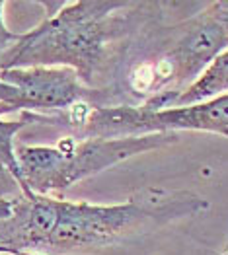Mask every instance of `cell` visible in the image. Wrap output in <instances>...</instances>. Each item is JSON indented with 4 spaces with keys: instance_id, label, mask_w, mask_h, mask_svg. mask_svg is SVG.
<instances>
[{
    "instance_id": "cell-1",
    "label": "cell",
    "mask_w": 228,
    "mask_h": 255,
    "mask_svg": "<svg viewBox=\"0 0 228 255\" xmlns=\"http://www.w3.org/2000/svg\"><path fill=\"white\" fill-rule=\"evenodd\" d=\"M207 201L186 191L143 189L121 205H92L47 195L18 197L0 216V252L64 255L92 252L168 222L197 216Z\"/></svg>"
},
{
    "instance_id": "cell-2",
    "label": "cell",
    "mask_w": 228,
    "mask_h": 255,
    "mask_svg": "<svg viewBox=\"0 0 228 255\" xmlns=\"http://www.w3.org/2000/svg\"><path fill=\"white\" fill-rule=\"evenodd\" d=\"M129 4L109 0L64 2L55 14L45 16L37 27L20 33V39L4 55L0 72L62 66L72 68L84 84H90L113 31V12Z\"/></svg>"
},
{
    "instance_id": "cell-3",
    "label": "cell",
    "mask_w": 228,
    "mask_h": 255,
    "mask_svg": "<svg viewBox=\"0 0 228 255\" xmlns=\"http://www.w3.org/2000/svg\"><path fill=\"white\" fill-rule=\"evenodd\" d=\"M178 142L176 132H154L121 138H62L55 146L16 148L23 179V197L64 191L90 175L113 168L148 150Z\"/></svg>"
},
{
    "instance_id": "cell-4",
    "label": "cell",
    "mask_w": 228,
    "mask_h": 255,
    "mask_svg": "<svg viewBox=\"0 0 228 255\" xmlns=\"http://www.w3.org/2000/svg\"><path fill=\"white\" fill-rule=\"evenodd\" d=\"M84 138H121L154 132L205 130L228 138V94L186 107H94L80 123Z\"/></svg>"
},
{
    "instance_id": "cell-5",
    "label": "cell",
    "mask_w": 228,
    "mask_h": 255,
    "mask_svg": "<svg viewBox=\"0 0 228 255\" xmlns=\"http://www.w3.org/2000/svg\"><path fill=\"white\" fill-rule=\"evenodd\" d=\"M228 49V2L209 4L207 10L187 21L182 35L164 53L154 68L146 88L158 96L176 94L180 86L191 84L215 57Z\"/></svg>"
},
{
    "instance_id": "cell-6",
    "label": "cell",
    "mask_w": 228,
    "mask_h": 255,
    "mask_svg": "<svg viewBox=\"0 0 228 255\" xmlns=\"http://www.w3.org/2000/svg\"><path fill=\"white\" fill-rule=\"evenodd\" d=\"M0 80L20 92V111H64L86 102L90 92L72 68L33 66L0 72Z\"/></svg>"
},
{
    "instance_id": "cell-7",
    "label": "cell",
    "mask_w": 228,
    "mask_h": 255,
    "mask_svg": "<svg viewBox=\"0 0 228 255\" xmlns=\"http://www.w3.org/2000/svg\"><path fill=\"white\" fill-rule=\"evenodd\" d=\"M228 94V49L215 57L205 66V70L176 94H158L148 98L145 107L148 109H166V107H186L215 100Z\"/></svg>"
},
{
    "instance_id": "cell-8",
    "label": "cell",
    "mask_w": 228,
    "mask_h": 255,
    "mask_svg": "<svg viewBox=\"0 0 228 255\" xmlns=\"http://www.w3.org/2000/svg\"><path fill=\"white\" fill-rule=\"evenodd\" d=\"M31 121H41V115L37 113H29V111H21V117L16 121H4L0 119V170L10 173L14 177V181L20 185L23 191V179H21L20 164H18V156H16V146H14V138L25 125H29Z\"/></svg>"
},
{
    "instance_id": "cell-9",
    "label": "cell",
    "mask_w": 228,
    "mask_h": 255,
    "mask_svg": "<svg viewBox=\"0 0 228 255\" xmlns=\"http://www.w3.org/2000/svg\"><path fill=\"white\" fill-rule=\"evenodd\" d=\"M20 111V92L14 86L0 80V113Z\"/></svg>"
},
{
    "instance_id": "cell-10",
    "label": "cell",
    "mask_w": 228,
    "mask_h": 255,
    "mask_svg": "<svg viewBox=\"0 0 228 255\" xmlns=\"http://www.w3.org/2000/svg\"><path fill=\"white\" fill-rule=\"evenodd\" d=\"M4 6H6V2H0V64H2L4 55L12 49L14 43L20 39V33L10 31L6 27V23H4Z\"/></svg>"
},
{
    "instance_id": "cell-11",
    "label": "cell",
    "mask_w": 228,
    "mask_h": 255,
    "mask_svg": "<svg viewBox=\"0 0 228 255\" xmlns=\"http://www.w3.org/2000/svg\"><path fill=\"white\" fill-rule=\"evenodd\" d=\"M0 255H14V254H2V252H0Z\"/></svg>"
},
{
    "instance_id": "cell-12",
    "label": "cell",
    "mask_w": 228,
    "mask_h": 255,
    "mask_svg": "<svg viewBox=\"0 0 228 255\" xmlns=\"http://www.w3.org/2000/svg\"><path fill=\"white\" fill-rule=\"evenodd\" d=\"M225 255H228V244H227V252H225Z\"/></svg>"
}]
</instances>
